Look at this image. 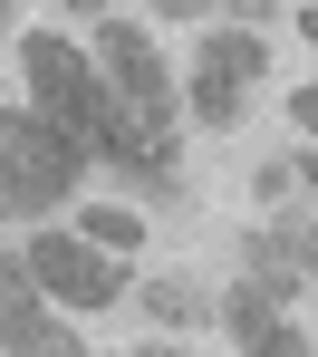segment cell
I'll use <instances>...</instances> for the list:
<instances>
[{"label": "cell", "instance_id": "obj_1", "mask_svg": "<svg viewBox=\"0 0 318 357\" xmlns=\"http://www.w3.org/2000/svg\"><path fill=\"white\" fill-rule=\"evenodd\" d=\"M77 165H87V145L58 116H39V107L29 116H0V203L10 213H29V222L58 213L67 193H77Z\"/></svg>", "mask_w": 318, "mask_h": 357}, {"label": "cell", "instance_id": "obj_2", "mask_svg": "<svg viewBox=\"0 0 318 357\" xmlns=\"http://www.w3.org/2000/svg\"><path fill=\"white\" fill-rule=\"evenodd\" d=\"M19 261H29V280H39L49 299H67V309H106V299L126 290L116 251H97L87 232H39L29 251H19Z\"/></svg>", "mask_w": 318, "mask_h": 357}, {"label": "cell", "instance_id": "obj_3", "mask_svg": "<svg viewBox=\"0 0 318 357\" xmlns=\"http://www.w3.org/2000/svg\"><path fill=\"white\" fill-rule=\"evenodd\" d=\"M260 68H270V49H260L251 29H212L202 59H193V116H202V126H232Z\"/></svg>", "mask_w": 318, "mask_h": 357}, {"label": "cell", "instance_id": "obj_4", "mask_svg": "<svg viewBox=\"0 0 318 357\" xmlns=\"http://www.w3.org/2000/svg\"><path fill=\"white\" fill-rule=\"evenodd\" d=\"M97 68L116 77V97H126L145 126L174 135V87H164V59H154V39H145L135 20H106V29H97Z\"/></svg>", "mask_w": 318, "mask_h": 357}, {"label": "cell", "instance_id": "obj_5", "mask_svg": "<svg viewBox=\"0 0 318 357\" xmlns=\"http://www.w3.org/2000/svg\"><path fill=\"white\" fill-rule=\"evenodd\" d=\"M49 338H67V328L39 309V280H29V261H10V251H0V348H10V357H39Z\"/></svg>", "mask_w": 318, "mask_h": 357}, {"label": "cell", "instance_id": "obj_6", "mask_svg": "<svg viewBox=\"0 0 318 357\" xmlns=\"http://www.w3.org/2000/svg\"><path fill=\"white\" fill-rule=\"evenodd\" d=\"M251 280H260L270 299H289V290H299V232H289V222L251 232Z\"/></svg>", "mask_w": 318, "mask_h": 357}, {"label": "cell", "instance_id": "obj_7", "mask_svg": "<svg viewBox=\"0 0 318 357\" xmlns=\"http://www.w3.org/2000/svg\"><path fill=\"white\" fill-rule=\"evenodd\" d=\"M270 319H280V299L260 290V280H241V290H222V328H232L241 348H251V338H260V328H270Z\"/></svg>", "mask_w": 318, "mask_h": 357}, {"label": "cell", "instance_id": "obj_8", "mask_svg": "<svg viewBox=\"0 0 318 357\" xmlns=\"http://www.w3.org/2000/svg\"><path fill=\"white\" fill-rule=\"evenodd\" d=\"M145 309H154L164 328H184V319H202V290H193L184 271H174V280H154V290H145Z\"/></svg>", "mask_w": 318, "mask_h": 357}, {"label": "cell", "instance_id": "obj_9", "mask_svg": "<svg viewBox=\"0 0 318 357\" xmlns=\"http://www.w3.org/2000/svg\"><path fill=\"white\" fill-rule=\"evenodd\" d=\"M87 241H97V251H135L145 232H135V213H126V203H97V213H87Z\"/></svg>", "mask_w": 318, "mask_h": 357}, {"label": "cell", "instance_id": "obj_10", "mask_svg": "<svg viewBox=\"0 0 318 357\" xmlns=\"http://www.w3.org/2000/svg\"><path fill=\"white\" fill-rule=\"evenodd\" d=\"M251 357H309V338H299V328H280V319H270V328H260V338H251Z\"/></svg>", "mask_w": 318, "mask_h": 357}, {"label": "cell", "instance_id": "obj_11", "mask_svg": "<svg viewBox=\"0 0 318 357\" xmlns=\"http://www.w3.org/2000/svg\"><path fill=\"white\" fill-rule=\"evenodd\" d=\"M289 116H299V126L318 135V87H299V97H289Z\"/></svg>", "mask_w": 318, "mask_h": 357}, {"label": "cell", "instance_id": "obj_12", "mask_svg": "<svg viewBox=\"0 0 318 357\" xmlns=\"http://www.w3.org/2000/svg\"><path fill=\"white\" fill-rule=\"evenodd\" d=\"M154 10H164V20H202L212 0H154Z\"/></svg>", "mask_w": 318, "mask_h": 357}, {"label": "cell", "instance_id": "obj_13", "mask_svg": "<svg viewBox=\"0 0 318 357\" xmlns=\"http://www.w3.org/2000/svg\"><path fill=\"white\" fill-rule=\"evenodd\" d=\"M299 271H309V280H318V232H299Z\"/></svg>", "mask_w": 318, "mask_h": 357}, {"label": "cell", "instance_id": "obj_14", "mask_svg": "<svg viewBox=\"0 0 318 357\" xmlns=\"http://www.w3.org/2000/svg\"><path fill=\"white\" fill-rule=\"evenodd\" d=\"M39 357H87V348H77V338H49V348H39Z\"/></svg>", "mask_w": 318, "mask_h": 357}, {"label": "cell", "instance_id": "obj_15", "mask_svg": "<svg viewBox=\"0 0 318 357\" xmlns=\"http://www.w3.org/2000/svg\"><path fill=\"white\" fill-rule=\"evenodd\" d=\"M135 357H184V348H164V338H145V348H135Z\"/></svg>", "mask_w": 318, "mask_h": 357}, {"label": "cell", "instance_id": "obj_16", "mask_svg": "<svg viewBox=\"0 0 318 357\" xmlns=\"http://www.w3.org/2000/svg\"><path fill=\"white\" fill-rule=\"evenodd\" d=\"M10 20H19V0H0V39H10Z\"/></svg>", "mask_w": 318, "mask_h": 357}, {"label": "cell", "instance_id": "obj_17", "mask_svg": "<svg viewBox=\"0 0 318 357\" xmlns=\"http://www.w3.org/2000/svg\"><path fill=\"white\" fill-rule=\"evenodd\" d=\"M299 29H309V39H318V0H309V10H299Z\"/></svg>", "mask_w": 318, "mask_h": 357}, {"label": "cell", "instance_id": "obj_18", "mask_svg": "<svg viewBox=\"0 0 318 357\" xmlns=\"http://www.w3.org/2000/svg\"><path fill=\"white\" fill-rule=\"evenodd\" d=\"M67 10H106V0H67Z\"/></svg>", "mask_w": 318, "mask_h": 357}, {"label": "cell", "instance_id": "obj_19", "mask_svg": "<svg viewBox=\"0 0 318 357\" xmlns=\"http://www.w3.org/2000/svg\"><path fill=\"white\" fill-rule=\"evenodd\" d=\"M241 10H270V0H241Z\"/></svg>", "mask_w": 318, "mask_h": 357}, {"label": "cell", "instance_id": "obj_20", "mask_svg": "<svg viewBox=\"0 0 318 357\" xmlns=\"http://www.w3.org/2000/svg\"><path fill=\"white\" fill-rule=\"evenodd\" d=\"M0 222H10V203H0Z\"/></svg>", "mask_w": 318, "mask_h": 357}]
</instances>
